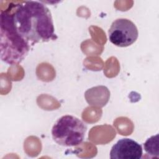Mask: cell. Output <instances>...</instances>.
<instances>
[{
    "label": "cell",
    "instance_id": "obj_2",
    "mask_svg": "<svg viewBox=\"0 0 159 159\" xmlns=\"http://www.w3.org/2000/svg\"><path fill=\"white\" fill-rule=\"evenodd\" d=\"M1 58L9 65L20 63L28 55L30 45L16 31L7 11L0 15Z\"/></svg>",
    "mask_w": 159,
    "mask_h": 159
},
{
    "label": "cell",
    "instance_id": "obj_4",
    "mask_svg": "<svg viewBox=\"0 0 159 159\" xmlns=\"http://www.w3.org/2000/svg\"><path fill=\"white\" fill-rule=\"evenodd\" d=\"M109 41L116 46L126 47L134 43L138 38V29L135 24L125 18H120L112 23L109 30Z\"/></svg>",
    "mask_w": 159,
    "mask_h": 159
},
{
    "label": "cell",
    "instance_id": "obj_1",
    "mask_svg": "<svg viewBox=\"0 0 159 159\" xmlns=\"http://www.w3.org/2000/svg\"><path fill=\"white\" fill-rule=\"evenodd\" d=\"M6 10L10 14L17 32L30 45L57 39L51 12L42 2H15L10 3Z\"/></svg>",
    "mask_w": 159,
    "mask_h": 159
},
{
    "label": "cell",
    "instance_id": "obj_6",
    "mask_svg": "<svg viewBox=\"0 0 159 159\" xmlns=\"http://www.w3.org/2000/svg\"><path fill=\"white\" fill-rule=\"evenodd\" d=\"M145 152L152 157L158 158V134L148 139L143 144Z\"/></svg>",
    "mask_w": 159,
    "mask_h": 159
},
{
    "label": "cell",
    "instance_id": "obj_3",
    "mask_svg": "<svg viewBox=\"0 0 159 159\" xmlns=\"http://www.w3.org/2000/svg\"><path fill=\"white\" fill-rule=\"evenodd\" d=\"M87 130L85 123L78 118L65 115L54 124L52 135L53 140L63 147H75L82 143Z\"/></svg>",
    "mask_w": 159,
    "mask_h": 159
},
{
    "label": "cell",
    "instance_id": "obj_5",
    "mask_svg": "<svg viewBox=\"0 0 159 159\" xmlns=\"http://www.w3.org/2000/svg\"><path fill=\"white\" fill-rule=\"evenodd\" d=\"M143 149L135 140L124 138L119 140L110 152L111 159H140Z\"/></svg>",
    "mask_w": 159,
    "mask_h": 159
}]
</instances>
